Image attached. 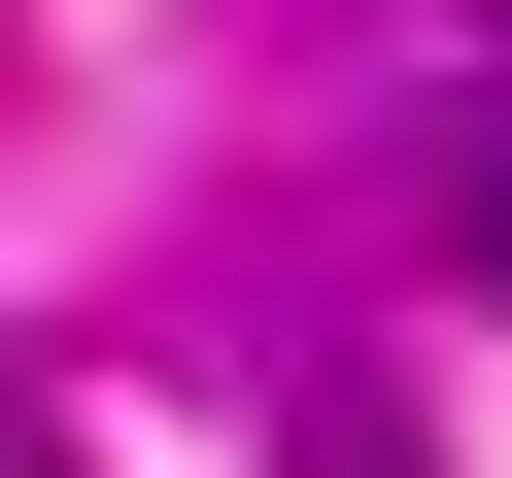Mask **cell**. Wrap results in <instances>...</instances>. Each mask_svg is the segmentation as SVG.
Here are the masks:
<instances>
[{
	"mask_svg": "<svg viewBox=\"0 0 512 478\" xmlns=\"http://www.w3.org/2000/svg\"><path fill=\"white\" fill-rule=\"evenodd\" d=\"M274 478H410V410H308V444H274Z\"/></svg>",
	"mask_w": 512,
	"mask_h": 478,
	"instance_id": "cell-1",
	"label": "cell"
},
{
	"mask_svg": "<svg viewBox=\"0 0 512 478\" xmlns=\"http://www.w3.org/2000/svg\"><path fill=\"white\" fill-rule=\"evenodd\" d=\"M478 274H512V137H478Z\"/></svg>",
	"mask_w": 512,
	"mask_h": 478,
	"instance_id": "cell-2",
	"label": "cell"
},
{
	"mask_svg": "<svg viewBox=\"0 0 512 478\" xmlns=\"http://www.w3.org/2000/svg\"><path fill=\"white\" fill-rule=\"evenodd\" d=\"M0 478H69V444H35V410H0Z\"/></svg>",
	"mask_w": 512,
	"mask_h": 478,
	"instance_id": "cell-3",
	"label": "cell"
}]
</instances>
